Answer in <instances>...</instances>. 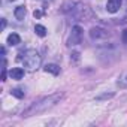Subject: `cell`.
I'll list each match as a JSON object with an SVG mask.
<instances>
[{
    "label": "cell",
    "instance_id": "cell-1",
    "mask_svg": "<svg viewBox=\"0 0 127 127\" xmlns=\"http://www.w3.org/2000/svg\"><path fill=\"white\" fill-rule=\"evenodd\" d=\"M61 99V94H51V96H46L37 102H33L27 109H24L23 112V117L27 118V117H32V115H39V114H43L46 112L48 109H51L52 106H55Z\"/></svg>",
    "mask_w": 127,
    "mask_h": 127
},
{
    "label": "cell",
    "instance_id": "cell-2",
    "mask_svg": "<svg viewBox=\"0 0 127 127\" xmlns=\"http://www.w3.org/2000/svg\"><path fill=\"white\" fill-rule=\"evenodd\" d=\"M21 61H23L24 67H27L29 70H36L40 66V55L36 49H27Z\"/></svg>",
    "mask_w": 127,
    "mask_h": 127
},
{
    "label": "cell",
    "instance_id": "cell-3",
    "mask_svg": "<svg viewBox=\"0 0 127 127\" xmlns=\"http://www.w3.org/2000/svg\"><path fill=\"white\" fill-rule=\"evenodd\" d=\"M82 34H84L82 29H81L79 26H73V27H72V32H70V37H69V45H70V46H75V45L81 43Z\"/></svg>",
    "mask_w": 127,
    "mask_h": 127
},
{
    "label": "cell",
    "instance_id": "cell-4",
    "mask_svg": "<svg viewBox=\"0 0 127 127\" xmlns=\"http://www.w3.org/2000/svg\"><path fill=\"white\" fill-rule=\"evenodd\" d=\"M90 36H91V39H105L109 36V33L102 27H93L90 30Z\"/></svg>",
    "mask_w": 127,
    "mask_h": 127
},
{
    "label": "cell",
    "instance_id": "cell-5",
    "mask_svg": "<svg viewBox=\"0 0 127 127\" xmlns=\"http://www.w3.org/2000/svg\"><path fill=\"white\" fill-rule=\"evenodd\" d=\"M120 8H121V0H108V3H106L108 12L115 14V12L120 11Z\"/></svg>",
    "mask_w": 127,
    "mask_h": 127
},
{
    "label": "cell",
    "instance_id": "cell-6",
    "mask_svg": "<svg viewBox=\"0 0 127 127\" xmlns=\"http://www.w3.org/2000/svg\"><path fill=\"white\" fill-rule=\"evenodd\" d=\"M9 76H11L12 79H15V81H20V79L24 78V69H21V67H14V69H11Z\"/></svg>",
    "mask_w": 127,
    "mask_h": 127
},
{
    "label": "cell",
    "instance_id": "cell-7",
    "mask_svg": "<svg viewBox=\"0 0 127 127\" xmlns=\"http://www.w3.org/2000/svg\"><path fill=\"white\" fill-rule=\"evenodd\" d=\"M8 43H9L11 46H15V45H18V43H21V37H20L17 33H11V34L8 36Z\"/></svg>",
    "mask_w": 127,
    "mask_h": 127
},
{
    "label": "cell",
    "instance_id": "cell-8",
    "mask_svg": "<svg viewBox=\"0 0 127 127\" xmlns=\"http://www.w3.org/2000/svg\"><path fill=\"white\" fill-rule=\"evenodd\" d=\"M45 72L52 73V75H58V73H60V66L54 64V63H51V64H46V66H45Z\"/></svg>",
    "mask_w": 127,
    "mask_h": 127
},
{
    "label": "cell",
    "instance_id": "cell-9",
    "mask_svg": "<svg viewBox=\"0 0 127 127\" xmlns=\"http://www.w3.org/2000/svg\"><path fill=\"white\" fill-rule=\"evenodd\" d=\"M14 15H15V18L20 20V21L24 20V17H26V8H24V6H18V8H15Z\"/></svg>",
    "mask_w": 127,
    "mask_h": 127
},
{
    "label": "cell",
    "instance_id": "cell-10",
    "mask_svg": "<svg viewBox=\"0 0 127 127\" xmlns=\"http://www.w3.org/2000/svg\"><path fill=\"white\" fill-rule=\"evenodd\" d=\"M117 84H118V87H120V88H127V70H126V72H123V73L120 75V78H118Z\"/></svg>",
    "mask_w": 127,
    "mask_h": 127
},
{
    "label": "cell",
    "instance_id": "cell-11",
    "mask_svg": "<svg viewBox=\"0 0 127 127\" xmlns=\"http://www.w3.org/2000/svg\"><path fill=\"white\" fill-rule=\"evenodd\" d=\"M34 32H36V34H37L39 37H45V36H46V29H45L43 26H40V24H36V26H34Z\"/></svg>",
    "mask_w": 127,
    "mask_h": 127
},
{
    "label": "cell",
    "instance_id": "cell-12",
    "mask_svg": "<svg viewBox=\"0 0 127 127\" xmlns=\"http://www.w3.org/2000/svg\"><path fill=\"white\" fill-rule=\"evenodd\" d=\"M11 93H12V96H15L17 99H23V97H24V91L20 90V88H14Z\"/></svg>",
    "mask_w": 127,
    "mask_h": 127
},
{
    "label": "cell",
    "instance_id": "cell-13",
    "mask_svg": "<svg viewBox=\"0 0 127 127\" xmlns=\"http://www.w3.org/2000/svg\"><path fill=\"white\" fill-rule=\"evenodd\" d=\"M114 97V93H105V94H100L96 97V100H105V99H111Z\"/></svg>",
    "mask_w": 127,
    "mask_h": 127
},
{
    "label": "cell",
    "instance_id": "cell-14",
    "mask_svg": "<svg viewBox=\"0 0 127 127\" xmlns=\"http://www.w3.org/2000/svg\"><path fill=\"white\" fill-rule=\"evenodd\" d=\"M2 81H6V60L3 58V67H2Z\"/></svg>",
    "mask_w": 127,
    "mask_h": 127
},
{
    "label": "cell",
    "instance_id": "cell-15",
    "mask_svg": "<svg viewBox=\"0 0 127 127\" xmlns=\"http://www.w3.org/2000/svg\"><path fill=\"white\" fill-rule=\"evenodd\" d=\"M121 40H123V43H126V45H127V29L123 32V34H121Z\"/></svg>",
    "mask_w": 127,
    "mask_h": 127
},
{
    "label": "cell",
    "instance_id": "cell-16",
    "mask_svg": "<svg viewBox=\"0 0 127 127\" xmlns=\"http://www.w3.org/2000/svg\"><path fill=\"white\" fill-rule=\"evenodd\" d=\"M72 58H73V61H78L79 60V52H73L72 54Z\"/></svg>",
    "mask_w": 127,
    "mask_h": 127
},
{
    "label": "cell",
    "instance_id": "cell-17",
    "mask_svg": "<svg viewBox=\"0 0 127 127\" xmlns=\"http://www.w3.org/2000/svg\"><path fill=\"white\" fill-rule=\"evenodd\" d=\"M40 15H42V12H39V11H34V17H36V18H39Z\"/></svg>",
    "mask_w": 127,
    "mask_h": 127
},
{
    "label": "cell",
    "instance_id": "cell-18",
    "mask_svg": "<svg viewBox=\"0 0 127 127\" xmlns=\"http://www.w3.org/2000/svg\"><path fill=\"white\" fill-rule=\"evenodd\" d=\"M5 27H6V20H5V18H3V20H2V30H3V29H5Z\"/></svg>",
    "mask_w": 127,
    "mask_h": 127
}]
</instances>
